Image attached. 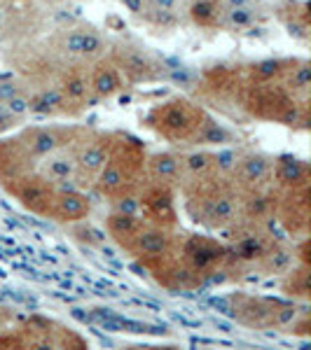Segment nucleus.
I'll use <instances>...</instances> for the list:
<instances>
[{
	"mask_svg": "<svg viewBox=\"0 0 311 350\" xmlns=\"http://www.w3.org/2000/svg\"><path fill=\"white\" fill-rule=\"evenodd\" d=\"M145 219L138 215V213H129V211H115L108 215V222H105V229H108V236L117 245L122 247L124 252L129 250L132 241L136 239L138 229L143 227Z\"/></svg>",
	"mask_w": 311,
	"mask_h": 350,
	"instance_id": "obj_26",
	"label": "nucleus"
},
{
	"mask_svg": "<svg viewBox=\"0 0 311 350\" xmlns=\"http://www.w3.org/2000/svg\"><path fill=\"white\" fill-rule=\"evenodd\" d=\"M89 87L96 100L112 98L120 92L127 89V77L120 70V66L115 64L112 56H101L89 64Z\"/></svg>",
	"mask_w": 311,
	"mask_h": 350,
	"instance_id": "obj_19",
	"label": "nucleus"
},
{
	"mask_svg": "<svg viewBox=\"0 0 311 350\" xmlns=\"http://www.w3.org/2000/svg\"><path fill=\"white\" fill-rule=\"evenodd\" d=\"M145 126L178 148H199L227 138L216 120L188 96H171L152 105L145 115Z\"/></svg>",
	"mask_w": 311,
	"mask_h": 350,
	"instance_id": "obj_1",
	"label": "nucleus"
},
{
	"mask_svg": "<svg viewBox=\"0 0 311 350\" xmlns=\"http://www.w3.org/2000/svg\"><path fill=\"white\" fill-rule=\"evenodd\" d=\"M239 110L248 120L284 124V126H307L309 103H299L279 80L251 82L244 77L239 94Z\"/></svg>",
	"mask_w": 311,
	"mask_h": 350,
	"instance_id": "obj_4",
	"label": "nucleus"
},
{
	"mask_svg": "<svg viewBox=\"0 0 311 350\" xmlns=\"http://www.w3.org/2000/svg\"><path fill=\"white\" fill-rule=\"evenodd\" d=\"M49 52L64 64H92L105 54V40L92 26H66L49 36Z\"/></svg>",
	"mask_w": 311,
	"mask_h": 350,
	"instance_id": "obj_9",
	"label": "nucleus"
},
{
	"mask_svg": "<svg viewBox=\"0 0 311 350\" xmlns=\"http://www.w3.org/2000/svg\"><path fill=\"white\" fill-rule=\"evenodd\" d=\"M0 187L8 191L16 203H21L28 213H33V215L45 217V219H49V215H52L56 185H52L45 175H40L38 171L3 180Z\"/></svg>",
	"mask_w": 311,
	"mask_h": 350,
	"instance_id": "obj_10",
	"label": "nucleus"
},
{
	"mask_svg": "<svg viewBox=\"0 0 311 350\" xmlns=\"http://www.w3.org/2000/svg\"><path fill=\"white\" fill-rule=\"evenodd\" d=\"M176 252L192 273L206 283H225L227 280L229 247L227 243L203 234H178Z\"/></svg>",
	"mask_w": 311,
	"mask_h": 350,
	"instance_id": "obj_7",
	"label": "nucleus"
},
{
	"mask_svg": "<svg viewBox=\"0 0 311 350\" xmlns=\"http://www.w3.org/2000/svg\"><path fill=\"white\" fill-rule=\"evenodd\" d=\"M110 131H99V129H87L77 133L73 140V161H75V173H73V187L89 191L94 189V183L99 178L101 168L108 157Z\"/></svg>",
	"mask_w": 311,
	"mask_h": 350,
	"instance_id": "obj_8",
	"label": "nucleus"
},
{
	"mask_svg": "<svg viewBox=\"0 0 311 350\" xmlns=\"http://www.w3.org/2000/svg\"><path fill=\"white\" fill-rule=\"evenodd\" d=\"M24 122V117H19L16 112H12L10 108H5V105H0V133L10 131V129L19 126V124Z\"/></svg>",
	"mask_w": 311,
	"mask_h": 350,
	"instance_id": "obj_31",
	"label": "nucleus"
},
{
	"mask_svg": "<svg viewBox=\"0 0 311 350\" xmlns=\"http://www.w3.org/2000/svg\"><path fill=\"white\" fill-rule=\"evenodd\" d=\"M309 196H311L309 185L274 189V219L290 236H302V239L309 236V217H311Z\"/></svg>",
	"mask_w": 311,
	"mask_h": 350,
	"instance_id": "obj_11",
	"label": "nucleus"
},
{
	"mask_svg": "<svg viewBox=\"0 0 311 350\" xmlns=\"http://www.w3.org/2000/svg\"><path fill=\"white\" fill-rule=\"evenodd\" d=\"M281 290L286 292L290 299H302L307 301L309 299V264L299 262L297 267H293L281 280Z\"/></svg>",
	"mask_w": 311,
	"mask_h": 350,
	"instance_id": "obj_29",
	"label": "nucleus"
},
{
	"mask_svg": "<svg viewBox=\"0 0 311 350\" xmlns=\"http://www.w3.org/2000/svg\"><path fill=\"white\" fill-rule=\"evenodd\" d=\"M188 14L195 26L203 31H216V28H223L225 8L220 0H192Z\"/></svg>",
	"mask_w": 311,
	"mask_h": 350,
	"instance_id": "obj_27",
	"label": "nucleus"
},
{
	"mask_svg": "<svg viewBox=\"0 0 311 350\" xmlns=\"http://www.w3.org/2000/svg\"><path fill=\"white\" fill-rule=\"evenodd\" d=\"M225 310L236 325L256 332L288 329L299 315L295 299H279L253 295V292H232L225 297Z\"/></svg>",
	"mask_w": 311,
	"mask_h": 350,
	"instance_id": "obj_5",
	"label": "nucleus"
},
{
	"mask_svg": "<svg viewBox=\"0 0 311 350\" xmlns=\"http://www.w3.org/2000/svg\"><path fill=\"white\" fill-rule=\"evenodd\" d=\"M80 131H82L80 124H28V126H24L16 133V138L40 161L49 152L73 143Z\"/></svg>",
	"mask_w": 311,
	"mask_h": 350,
	"instance_id": "obj_13",
	"label": "nucleus"
},
{
	"mask_svg": "<svg viewBox=\"0 0 311 350\" xmlns=\"http://www.w3.org/2000/svg\"><path fill=\"white\" fill-rule=\"evenodd\" d=\"M56 87L75 112L87 110L96 100L89 87V64H66L56 75Z\"/></svg>",
	"mask_w": 311,
	"mask_h": 350,
	"instance_id": "obj_18",
	"label": "nucleus"
},
{
	"mask_svg": "<svg viewBox=\"0 0 311 350\" xmlns=\"http://www.w3.org/2000/svg\"><path fill=\"white\" fill-rule=\"evenodd\" d=\"M145 145L136 135L110 131L108 157L94 183V191L110 203L136 199L145 183Z\"/></svg>",
	"mask_w": 311,
	"mask_h": 350,
	"instance_id": "obj_2",
	"label": "nucleus"
},
{
	"mask_svg": "<svg viewBox=\"0 0 311 350\" xmlns=\"http://www.w3.org/2000/svg\"><path fill=\"white\" fill-rule=\"evenodd\" d=\"M178 243V234L176 229H164L157 227V224L143 222V227L138 229L136 239L129 245V255L138 262H148V259H157L166 252H171Z\"/></svg>",
	"mask_w": 311,
	"mask_h": 350,
	"instance_id": "obj_17",
	"label": "nucleus"
},
{
	"mask_svg": "<svg viewBox=\"0 0 311 350\" xmlns=\"http://www.w3.org/2000/svg\"><path fill=\"white\" fill-rule=\"evenodd\" d=\"M213 173H218V157H216V152H208V150L180 152L178 187H180V185L192 183V180H199V178H206V175H213Z\"/></svg>",
	"mask_w": 311,
	"mask_h": 350,
	"instance_id": "obj_25",
	"label": "nucleus"
},
{
	"mask_svg": "<svg viewBox=\"0 0 311 350\" xmlns=\"http://www.w3.org/2000/svg\"><path fill=\"white\" fill-rule=\"evenodd\" d=\"M311 183V168L304 159H297L293 154L274 157V171H271V187L288 189Z\"/></svg>",
	"mask_w": 311,
	"mask_h": 350,
	"instance_id": "obj_23",
	"label": "nucleus"
},
{
	"mask_svg": "<svg viewBox=\"0 0 311 350\" xmlns=\"http://www.w3.org/2000/svg\"><path fill=\"white\" fill-rule=\"evenodd\" d=\"M0 105H5V108H10L12 112H16V115L26 120V117L31 115V110H28L24 82L14 80L12 75L0 72Z\"/></svg>",
	"mask_w": 311,
	"mask_h": 350,
	"instance_id": "obj_28",
	"label": "nucleus"
},
{
	"mask_svg": "<svg viewBox=\"0 0 311 350\" xmlns=\"http://www.w3.org/2000/svg\"><path fill=\"white\" fill-rule=\"evenodd\" d=\"M38 168V159L28 152L21 140L14 135L10 138H0V183L16 175L31 173Z\"/></svg>",
	"mask_w": 311,
	"mask_h": 350,
	"instance_id": "obj_21",
	"label": "nucleus"
},
{
	"mask_svg": "<svg viewBox=\"0 0 311 350\" xmlns=\"http://www.w3.org/2000/svg\"><path fill=\"white\" fill-rule=\"evenodd\" d=\"M183 194L185 213L208 231H227L239 217V191L229 175H206L176 189Z\"/></svg>",
	"mask_w": 311,
	"mask_h": 350,
	"instance_id": "obj_3",
	"label": "nucleus"
},
{
	"mask_svg": "<svg viewBox=\"0 0 311 350\" xmlns=\"http://www.w3.org/2000/svg\"><path fill=\"white\" fill-rule=\"evenodd\" d=\"M73 143L64 145V148L49 152L38 161L36 171L45 175L56 187H73V173H75V161H73Z\"/></svg>",
	"mask_w": 311,
	"mask_h": 350,
	"instance_id": "obj_22",
	"label": "nucleus"
},
{
	"mask_svg": "<svg viewBox=\"0 0 311 350\" xmlns=\"http://www.w3.org/2000/svg\"><path fill=\"white\" fill-rule=\"evenodd\" d=\"M178 168H180V152L164 150L152 152L145 157V180L160 183L166 187H178Z\"/></svg>",
	"mask_w": 311,
	"mask_h": 350,
	"instance_id": "obj_24",
	"label": "nucleus"
},
{
	"mask_svg": "<svg viewBox=\"0 0 311 350\" xmlns=\"http://www.w3.org/2000/svg\"><path fill=\"white\" fill-rule=\"evenodd\" d=\"M271 171H274V157L264 154V152H239L229 180L234 183L239 194L262 191L271 189Z\"/></svg>",
	"mask_w": 311,
	"mask_h": 350,
	"instance_id": "obj_15",
	"label": "nucleus"
},
{
	"mask_svg": "<svg viewBox=\"0 0 311 350\" xmlns=\"http://www.w3.org/2000/svg\"><path fill=\"white\" fill-rule=\"evenodd\" d=\"M138 215L150 224L164 229L178 227V208H176V189L160 183H148L138 189Z\"/></svg>",
	"mask_w": 311,
	"mask_h": 350,
	"instance_id": "obj_12",
	"label": "nucleus"
},
{
	"mask_svg": "<svg viewBox=\"0 0 311 350\" xmlns=\"http://www.w3.org/2000/svg\"><path fill=\"white\" fill-rule=\"evenodd\" d=\"M89 211H92V201L87 191L77 187H56L49 219L61 224H77L89 217Z\"/></svg>",
	"mask_w": 311,
	"mask_h": 350,
	"instance_id": "obj_20",
	"label": "nucleus"
},
{
	"mask_svg": "<svg viewBox=\"0 0 311 350\" xmlns=\"http://www.w3.org/2000/svg\"><path fill=\"white\" fill-rule=\"evenodd\" d=\"M258 19V10H253V5H241V8H232L223 16V28L236 31V28H248L251 24H256Z\"/></svg>",
	"mask_w": 311,
	"mask_h": 350,
	"instance_id": "obj_30",
	"label": "nucleus"
},
{
	"mask_svg": "<svg viewBox=\"0 0 311 350\" xmlns=\"http://www.w3.org/2000/svg\"><path fill=\"white\" fill-rule=\"evenodd\" d=\"M140 267L148 271L152 278L169 292H195V290H199V287H203L199 275L192 273V271L183 264V259L178 257L176 247L157 259L140 262Z\"/></svg>",
	"mask_w": 311,
	"mask_h": 350,
	"instance_id": "obj_14",
	"label": "nucleus"
},
{
	"mask_svg": "<svg viewBox=\"0 0 311 350\" xmlns=\"http://www.w3.org/2000/svg\"><path fill=\"white\" fill-rule=\"evenodd\" d=\"M12 318H14L12 308H3V306H0V329H5V327L12 323Z\"/></svg>",
	"mask_w": 311,
	"mask_h": 350,
	"instance_id": "obj_32",
	"label": "nucleus"
},
{
	"mask_svg": "<svg viewBox=\"0 0 311 350\" xmlns=\"http://www.w3.org/2000/svg\"><path fill=\"white\" fill-rule=\"evenodd\" d=\"M110 56L115 59V64L120 66V70L124 72L127 84L157 82V80H162V75H164V68L160 66V61H155L145 49H140V47L120 44Z\"/></svg>",
	"mask_w": 311,
	"mask_h": 350,
	"instance_id": "obj_16",
	"label": "nucleus"
},
{
	"mask_svg": "<svg viewBox=\"0 0 311 350\" xmlns=\"http://www.w3.org/2000/svg\"><path fill=\"white\" fill-rule=\"evenodd\" d=\"M10 3H26V0H10Z\"/></svg>",
	"mask_w": 311,
	"mask_h": 350,
	"instance_id": "obj_33",
	"label": "nucleus"
},
{
	"mask_svg": "<svg viewBox=\"0 0 311 350\" xmlns=\"http://www.w3.org/2000/svg\"><path fill=\"white\" fill-rule=\"evenodd\" d=\"M0 348H73L84 350L89 341L56 320L31 315L19 325L0 329Z\"/></svg>",
	"mask_w": 311,
	"mask_h": 350,
	"instance_id": "obj_6",
	"label": "nucleus"
}]
</instances>
